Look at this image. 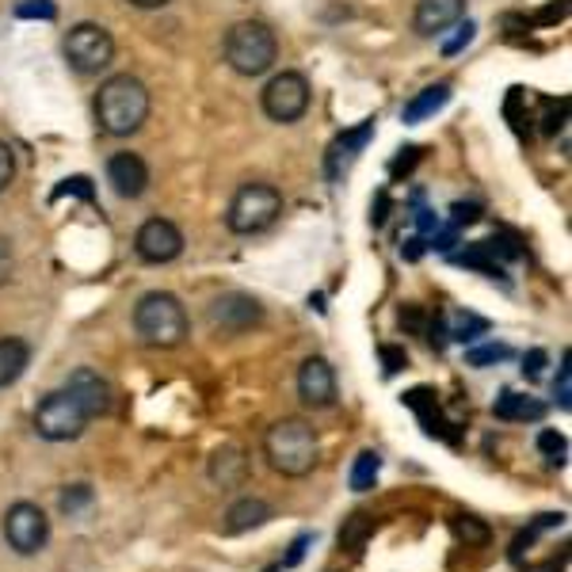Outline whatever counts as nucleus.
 <instances>
[{
	"label": "nucleus",
	"instance_id": "7",
	"mask_svg": "<svg viewBox=\"0 0 572 572\" xmlns=\"http://www.w3.org/2000/svg\"><path fill=\"white\" fill-rule=\"evenodd\" d=\"M84 428H88V413L76 405V397L69 390H53L38 401L35 431L46 439V443H69V439H81Z\"/></svg>",
	"mask_w": 572,
	"mask_h": 572
},
{
	"label": "nucleus",
	"instance_id": "16",
	"mask_svg": "<svg viewBox=\"0 0 572 572\" xmlns=\"http://www.w3.org/2000/svg\"><path fill=\"white\" fill-rule=\"evenodd\" d=\"M370 138H374V119L359 122L355 130H344V134H339L336 142L329 145V176H332V180H339V176H344L347 168L355 165V157L367 150Z\"/></svg>",
	"mask_w": 572,
	"mask_h": 572
},
{
	"label": "nucleus",
	"instance_id": "39",
	"mask_svg": "<svg viewBox=\"0 0 572 572\" xmlns=\"http://www.w3.org/2000/svg\"><path fill=\"white\" fill-rule=\"evenodd\" d=\"M309 543H313V538H309V535H298V538H294V546H290V553H286V561H283V565H286V569H294V565H298V561L306 558V546H309Z\"/></svg>",
	"mask_w": 572,
	"mask_h": 572
},
{
	"label": "nucleus",
	"instance_id": "12",
	"mask_svg": "<svg viewBox=\"0 0 572 572\" xmlns=\"http://www.w3.org/2000/svg\"><path fill=\"white\" fill-rule=\"evenodd\" d=\"M298 397L309 408H329L336 401V370L321 355H309L298 367Z\"/></svg>",
	"mask_w": 572,
	"mask_h": 572
},
{
	"label": "nucleus",
	"instance_id": "32",
	"mask_svg": "<svg viewBox=\"0 0 572 572\" xmlns=\"http://www.w3.org/2000/svg\"><path fill=\"white\" fill-rule=\"evenodd\" d=\"M454 27H458V35L451 38V43H443V53H458V50H466L469 43H474V35H477V27L474 23H454Z\"/></svg>",
	"mask_w": 572,
	"mask_h": 572
},
{
	"label": "nucleus",
	"instance_id": "11",
	"mask_svg": "<svg viewBox=\"0 0 572 572\" xmlns=\"http://www.w3.org/2000/svg\"><path fill=\"white\" fill-rule=\"evenodd\" d=\"M134 252L145 264H172L183 252V234L176 222L168 218H150L142 222V229L134 234Z\"/></svg>",
	"mask_w": 572,
	"mask_h": 572
},
{
	"label": "nucleus",
	"instance_id": "6",
	"mask_svg": "<svg viewBox=\"0 0 572 572\" xmlns=\"http://www.w3.org/2000/svg\"><path fill=\"white\" fill-rule=\"evenodd\" d=\"M61 53H65L69 69L81 76H99L115 61V38L104 23H73L61 38Z\"/></svg>",
	"mask_w": 572,
	"mask_h": 572
},
{
	"label": "nucleus",
	"instance_id": "26",
	"mask_svg": "<svg viewBox=\"0 0 572 572\" xmlns=\"http://www.w3.org/2000/svg\"><path fill=\"white\" fill-rule=\"evenodd\" d=\"M481 332H489V321H485V317H474V313H458V317H454L451 339H458V344H466V339L481 336Z\"/></svg>",
	"mask_w": 572,
	"mask_h": 572
},
{
	"label": "nucleus",
	"instance_id": "37",
	"mask_svg": "<svg viewBox=\"0 0 572 572\" xmlns=\"http://www.w3.org/2000/svg\"><path fill=\"white\" fill-rule=\"evenodd\" d=\"M382 359H385V374H397V370L408 362V355L401 351V347H382Z\"/></svg>",
	"mask_w": 572,
	"mask_h": 572
},
{
	"label": "nucleus",
	"instance_id": "3",
	"mask_svg": "<svg viewBox=\"0 0 572 572\" xmlns=\"http://www.w3.org/2000/svg\"><path fill=\"white\" fill-rule=\"evenodd\" d=\"M188 309H183V301L176 298V294L168 290H150L138 298L134 306V332L142 344L150 347H160V351H168V347H180L183 339H188Z\"/></svg>",
	"mask_w": 572,
	"mask_h": 572
},
{
	"label": "nucleus",
	"instance_id": "36",
	"mask_svg": "<svg viewBox=\"0 0 572 572\" xmlns=\"http://www.w3.org/2000/svg\"><path fill=\"white\" fill-rule=\"evenodd\" d=\"M451 214H454V226H469V222L481 218V206L477 203H454Z\"/></svg>",
	"mask_w": 572,
	"mask_h": 572
},
{
	"label": "nucleus",
	"instance_id": "20",
	"mask_svg": "<svg viewBox=\"0 0 572 572\" xmlns=\"http://www.w3.org/2000/svg\"><path fill=\"white\" fill-rule=\"evenodd\" d=\"M492 413H497L500 420H543L546 405L543 401H535V397H527V393L504 390L497 397V405H492Z\"/></svg>",
	"mask_w": 572,
	"mask_h": 572
},
{
	"label": "nucleus",
	"instance_id": "43",
	"mask_svg": "<svg viewBox=\"0 0 572 572\" xmlns=\"http://www.w3.org/2000/svg\"><path fill=\"white\" fill-rule=\"evenodd\" d=\"M267 572H283V565H275V569H267Z\"/></svg>",
	"mask_w": 572,
	"mask_h": 572
},
{
	"label": "nucleus",
	"instance_id": "30",
	"mask_svg": "<svg viewBox=\"0 0 572 572\" xmlns=\"http://www.w3.org/2000/svg\"><path fill=\"white\" fill-rule=\"evenodd\" d=\"M458 264H466V267H477V272H489V275H497V260H489L485 257V245H474V249H466L458 257Z\"/></svg>",
	"mask_w": 572,
	"mask_h": 572
},
{
	"label": "nucleus",
	"instance_id": "4",
	"mask_svg": "<svg viewBox=\"0 0 572 572\" xmlns=\"http://www.w3.org/2000/svg\"><path fill=\"white\" fill-rule=\"evenodd\" d=\"M279 214H283V191L272 188V183L252 180L234 191V199L226 206V226L237 237H257L267 234L279 222Z\"/></svg>",
	"mask_w": 572,
	"mask_h": 572
},
{
	"label": "nucleus",
	"instance_id": "33",
	"mask_svg": "<svg viewBox=\"0 0 572 572\" xmlns=\"http://www.w3.org/2000/svg\"><path fill=\"white\" fill-rule=\"evenodd\" d=\"M553 393H558V405L569 408L572 405V382H569V355L561 359V370H558V385H553Z\"/></svg>",
	"mask_w": 572,
	"mask_h": 572
},
{
	"label": "nucleus",
	"instance_id": "41",
	"mask_svg": "<svg viewBox=\"0 0 572 572\" xmlns=\"http://www.w3.org/2000/svg\"><path fill=\"white\" fill-rule=\"evenodd\" d=\"M523 572H565V565H561V561H538V565H531Z\"/></svg>",
	"mask_w": 572,
	"mask_h": 572
},
{
	"label": "nucleus",
	"instance_id": "40",
	"mask_svg": "<svg viewBox=\"0 0 572 572\" xmlns=\"http://www.w3.org/2000/svg\"><path fill=\"white\" fill-rule=\"evenodd\" d=\"M130 8H142V12H157V8L172 4V0H127Z\"/></svg>",
	"mask_w": 572,
	"mask_h": 572
},
{
	"label": "nucleus",
	"instance_id": "23",
	"mask_svg": "<svg viewBox=\"0 0 572 572\" xmlns=\"http://www.w3.org/2000/svg\"><path fill=\"white\" fill-rule=\"evenodd\" d=\"M451 531H454V538H458V543H466V546H485L492 538L489 523H481L477 515H454Z\"/></svg>",
	"mask_w": 572,
	"mask_h": 572
},
{
	"label": "nucleus",
	"instance_id": "13",
	"mask_svg": "<svg viewBox=\"0 0 572 572\" xmlns=\"http://www.w3.org/2000/svg\"><path fill=\"white\" fill-rule=\"evenodd\" d=\"M107 183L119 199H142L150 191V165L138 153H115L107 157Z\"/></svg>",
	"mask_w": 572,
	"mask_h": 572
},
{
	"label": "nucleus",
	"instance_id": "24",
	"mask_svg": "<svg viewBox=\"0 0 572 572\" xmlns=\"http://www.w3.org/2000/svg\"><path fill=\"white\" fill-rule=\"evenodd\" d=\"M378 469H382V458H378L374 451H362L359 458H355V466H351V489H355V492L374 489Z\"/></svg>",
	"mask_w": 572,
	"mask_h": 572
},
{
	"label": "nucleus",
	"instance_id": "35",
	"mask_svg": "<svg viewBox=\"0 0 572 572\" xmlns=\"http://www.w3.org/2000/svg\"><path fill=\"white\" fill-rule=\"evenodd\" d=\"M401 329H408V332H428V321H424L420 306H405V309H401Z\"/></svg>",
	"mask_w": 572,
	"mask_h": 572
},
{
	"label": "nucleus",
	"instance_id": "25",
	"mask_svg": "<svg viewBox=\"0 0 572 572\" xmlns=\"http://www.w3.org/2000/svg\"><path fill=\"white\" fill-rule=\"evenodd\" d=\"M96 500V492H92V485H69V489H61V497H58V508L65 515H81L84 508Z\"/></svg>",
	"mask_w": 572,
	"mask_h": 572
},
{
	"label": "nucleus",
	"instance_id": "22",
	"mask_svg": "<svg viewBox=\"0 0 572 572\" xmlns=\"http://www.w3.org/2000/svg\"><path fill=\"white\" fill-rule=\"evenodd\" d=\"M374 531H378L374 515L355 512L351 520H344V527H339V546H344V550H351V553H359L362 546L374 538Z\"/></svg>",
	"mask_w": 572,
	"mask_h": 572
},
{
	"label": "nucleus",
	"instance_id": "21",
	"mask_svg": "<svg viewBox=\"0 0 572 572\" xmlns=\"http://www.w3.org/2000/svg\"><path fill=\"white\" fill-rule=\"evenodd\" d=\"M446 104H451V84H431V88L416 92V96L405 104V122H420V119H428V115L443 111Z\"/></svg>",
	"mask_w": 572,
	"mask_h": 572
},
{
	"label": "nucleus",
	"instance_id": "8",
	"mask_svg": "<svg viewBox=\"0 0 572 572\" xmlns=\"http://www.w3.org/2000/svg\"><path fill=\"white\" fill-rule=\"evenodd\" d=\"M309 99H313V92H309V81L301 73H275L272 81L264 84V92H260V104H264V115L272 122H283V127H290V122H298L301 115L309 111Z\"/></svg>",
	"mask_w": 572,
	"mask_h": 572
},
{
	"label": "nucleus",
	"instance_id": "15",
	"mask_svg": "<svg viewBox=\"0 0 572 572\" xmlns=\"http://www.w3.org/2000/svg\"><path fill=\"white\" fill-rule=\"evenodd\" d=\"M462 15H466V0H420L413 12V31L420 38H436L462 23Z\"/></svg>",
	"mask_w": 572,
	"mask_h": 572
},
{
	"label": "nucleus",
	"instance_id": "31",
	"mask_svg": "<svg viewBox=\"0 0 572 572\" xmlns=\"http://www.w3.org/2000/svg\"><path fill=\"white\" fill-rule=\"evenodd\" d=\"M12 180H15V153H12V145L0 138V191L12 188Z\"/></svg>",
	"mask_w": 572,
	"mask_h": 572
},
{
	"label": "nucleus",
	"instance_id": "19",
	"mask_svg": "<svg viewBox=\"0 0 572 572\" xmlns=\"http://www.w3.org/2000/svg\"><path fill=\"white\" fill-rule=\"evenodd\" d=\"M27 362H31V347L23 344L20 336L0 339V390H8V385L20 382L23 370H27Z\"/></svg>",
	"mask_w": 572,
	"mask_h": 572
},
{
	"label": "nucleus",
	"instance_id": "38",
	"mask_svg": "<svg viewBox=\"0 0 572 572\" xmlns=\"http://www.w3.org/2000/svg\"><path fill=\"white\" fill-rule=\"evenodd\" d=\"M543 367H546V351H531L527 359H523V374L535 382V378H543Z\"/></svg>",
	"mask_w": 572,
	"mask_h": 572
},
{
	"label": "nucleus",
	"instance_id": "17",
	"mask_svg": "<svg viewBox=\"0 0 572 572\" xmlns=\"http://www.w3.org/2000/svg\"><path fill=\"white\" fill-rule=\"evenodd\" d=\"M249 454L241 446H218L211 454V481L218 489H237V485L249 481Z\"/></svg>",
	"mask_w": 572,
	"mask_h": 572
},
{
	"label": "nucleus",
	"instance_id": "10",
	"mask_svg": "<svg viewBox=\"0 0 572 572\" xmlns=\"http://www.w3.org/2000/svg\"><path fill=\"white\" fill-rule=\"evenodd\" d=\"M206 317H211V329L222 332V336H245V332L257 329V324L264 321V306H260L252 294L229 290L211 301Z\"/></svg>",
	"mask_w": 572,
	"mask_h": 572
},
{
	"label": "nucleus",
	"instance_id": "42",
	"mask_svg": "<svg viewBox=\"0 0 572 572\" xmlns=\"http://www.w3.org/2000/svg\"><path fill=\"white\" fill-rule=\"evenodd\" d=\"M451 245H454V229H443V234L436 237V249H439V252H446V249H451Z\"/></svg>",
	"mask_w": 572,
	"mask_h": 572
},
{
	"label": "nucleus",
	"instance_id": "14",
	"mask_svg": "<svg viewBox=\"0 0 572 572\" xmlns=\"http://www.w3.org/2000/svg\"><path fill=\"white\" fill-rule=\"evenodd\" d=\"M65 390L76 397V405L88 413V420H96V416H104L107 408H111V385H107V378H99L92 367H81L69 374Z\"/></svg>",
	"mask_w": 572,
	"mask_h": 572
},
{
	"label": "nucleus",
	"instance_id": "9",
	"mask_svg": "<svg viewBox=\"0 0 572 572\" xmlns=\"http://www.w3.org/2000/svg\"><path fill=\"white\" fill-rule=\"evenodd\" d=\"M4 538L20 558H31L38 553L46 543H50V520L38 504L31 500H20L4 512Z\"/></svg>",
	"mask_w": 572,
	"mask_h": 572
},
{
	"label": "nucleus",
	"instance_id": "2",
	"mask_svg": "<svg viewBox=\"0 0 572 572\" xmlns=\"http://www.w3.org/2000/svg\"><path fill=\"white\" fill-rule=\"evenodd\" d=\"M264 454L283 477H309L321 458V439L301 416H283L264 431Z\"/></svg>",
	"mask_w": 572,
	"mask_h": 572
},
{
	"label": "nucleus",
	"instance_id": "18",
	"mask_svg": "<svg viewBox=\"0 0 572 572\" xmlns=\"http://www.w3.org/2000/svg\"><path fill=\"white\" fill-rule=\"evenodd\" d=\"M267 520H272V504L260 497H245L229 508L222 527H226V535H245V531H252V527H264Z\"/></svg>",
	"mask_w": 572,
	"mask_h": 572
},
{
	"label": "nucleus",
	"instance_id": "27",
	"mask_svg": "<svg viewBox=\"0 0 572 572\" xmlns=\"http://www.w3.org/2000/svg\"><path fill=\"white\" fill-rule=\"evenodd\" d=\"M508 355H512L508 344H485V347H474V351L466 355V362L469 367H492V362H504Z\"/></svg>",
	"mask_w": 572,
	"mask_h": 572
},
{
	"label": "nucleus",
	"instance_id": "29",
	"mask_svg": "<svg viewBox=\"0 0 572 572\" xmlns=\"http://www.w3.org/2000/svg\"><path fill=\"white\" fill-rule=\"evenodd\" d=\"M15 15L20 20H53L58 8H53V0H23V4H15Z\"/></svg>",
	"mask_w": 572,
	"mask_h": 572
},
{
	"label": "nucleus",
	"instance_id": "28",
	"mask_svg": "<svg viewBox=\"0 0 572 572\" xmlns=\"http://www.w3.org/2000/svg\"><path fill=\"white\" fill-rule=\"evenodd\" d=\"M538 451L546 454V458L550 462H565V451H569V443H565V436H558V431H543V436H538Z\"/></svg>",
	"mask_w": 572,
	"mask_h": 572
},
{
	"label": "nucleus",
	"instance_id": "1",
	"mask_svg": "<svg viewBox=\"0 0 572 572\" xmlns=\"http://www.w3.org/2000/svg\"><path fill=\"white\" fill-rule=\"evenodd\" d=\"M150 107H153V99H150L145 81H138V76H130V73H115L99 84L92 111H96V122L107 138H130L145 127Z\"/></svg>",
	"mask_w": 572,
	"mask_h": 572
},
{
	"label": "nucleus",
	"instance_id": "5",
	"mask_svg": "<svg viewBox=\"0 0 572 572\" xmlns=\"http://www.w3.org/2000/svg\"><path fill=\"white\" fill-rule=\"evenodd\" d=\"M279 58V38L267 23L260 20H241L229 27L226 35V61L234 73L241 76H264Z\"/></svg>",
	"mask_w": 572,
	"mask_h": 572
},
{
	"label": "nucleus",
	"instance_id": "34",
	"mask_svg": "<svg viewBox=\"0 0 572 572\" xmlns=\"http://www.w3.org/2000/svg\"><path fill=\"white\" fill-rule=\"evenodd\" d=\"M15 272V252H12V241H8L4 234H0V286L12 279Z\"/></svg>",
	"mask_w": 572,
	"mask_h": 572
}]
</instances>
